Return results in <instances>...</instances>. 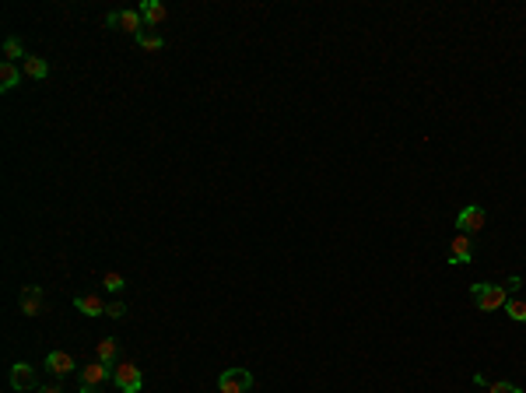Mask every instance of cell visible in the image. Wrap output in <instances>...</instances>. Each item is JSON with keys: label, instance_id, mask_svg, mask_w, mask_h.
<instances>
[{"label": "cell", "instance_id": "obj_19", "mask_svg": "<svg viewBox=\"0 0 526 393\" xmlns=\"http://www.w3.org/2000/svg\"><path fill=\"white\" fill-rule=\"evenodd\" d=\"M106 291H123V285H127V281H123V274H119V270H106Z\"/></svg>", "mask_w": 526, "mask_h": 393}, {"label": "cell", "instance_id": "obj_9", "mask_svg": "<svg viewBox=\"0 0 526 393\" xmlns=\"http://www.w3.org/2000/svg\"><path fill=\"white\" fill-rule=\"evenodd\" d=\"M11 386H14L18 393H28V390H36V386H39V376H36V369L28 366V361H18V366H11Z\"/></svg>", "mask_w": 526, "mask_h": 393}, {"label": "cell", "instance_id": "obj_8", "mask_svg": "<svg viewBox=\"0 0 526 393\" xmlns=\"http://www.w3.org/2000/svg\"><path fill=\"white\" fill-rule=\"evenodd\" d=\"M474 253H477V246H474V235H456L453 243H449V263L456 267V263H474Z\"/></svg>", "mask_w": 526, "mask_h": 393}, {"label": "cell", "instance_id": "obj_20", "mask_svg": "<svg viewBox=\"0 0 526 393\" xmlns=\"http://www.w3.org/2000/svg\"><path fill=\"white\" fill-rule=\"evenodd\" d=\"M488 393H523L516 383H505V379H494V383H488Z\"/></svg>", "mask_w": 526, "mask_h": 393}, {"label": "cell", "instance_id": "obj_7", "mask_svg": "<svg viewBox=\"0 0 526 393\" xmlns=\"http://www.w3.org/2000/svg\"><path fill=\"white\" fill-rule=\"evenodd\" d=\"M18 306H21V316H43V313H46L43 288H36V285H25V288L18 291Z\"/></svg>", "mask_w": 526, "mask_h": 393}, {"label": "cell", "instance_id": "obj_3", "mask_svg": "<svg viewBox=\"0 0 526 393\" xmlns=\"http://www.w3.org/2000/svg\"><path fill=\"white\" fill-rule=\"evenodd\" d=\"M112 383L119 386V393H141L144 386V376L134 361H116L112 366Z\"/></svg>", "mask_w": 526, "mask_h": 393}, {"label": "cell", "instance_id": "obj_1", "mask_svg": "<svg viewBox=\"0 0 526 393\" xmlns=\"http://www.w3.org/2000/svg\"><path fill=\"white\" fill-rule=\"evenodd\" d=\"M519 285H523L519 274L505 278L502 285H481L477 281V285H470V295H474L481 313H494V309H505V302L512 298V291H519Z\"/></svg>", "mask_w": 526, "mask_h": 393}, {"label": "cell", "instance_id": "obj_18", "mask_svg": "<svg viewBox=\"0 0 526 393\" xmlns=\"http://www.w3.org/2000/svg\"><path fill=\"white\" fill-rule=\"evenodd\" d=\"M505 313H509V320L526 323V302H523V298H509V302H505Z\"/></svg>", "mask_w": 526, "mask_h": 393}, {"label": "cell", "instance_id": "obj_14", "mask_svg": "<svg viewBox=\"0 0 526 393\" xmlns=\"http://www.w3.org/2000/svg\"><path fill=\"white\" fill-rule=\"evenodd\" d=\"M21 71L32 78V81H43V78H49V64L43 56H25V64H21Z\"/></svg>", "mask_w": 526, "mask_h": 393}, {"label": "cell", "instance_id": "obj_13", "mask_svg": "<svg viewBox=\"0 0 526 393\" xmlns=\"http://www.w3.org/2000/svg\"><path fill=\"white\" fill-rule=\"evenodd\" d=\"M21 84V71H18V64H0V92H14V88Z\"/></svg>", "mask_w": 526, "mask_h": 393}, {"label": "cell", "instance_id": "obj_16", "mask_svg": "<svg viewBox=\"0 0 526 393\" xmlns=\"http://www.w3.org/2000/svg\"><path fill=\"white\" fill-rule=\"evenodd\" d=\"M25 49H21V39H14V36H8L4 39V60H8V64H18V60H21V64H25Z\"/></svg>", "mask_w": 526, "mask_h": 393}, {"label": "cell", "instance_id": "obj_17", "mask_svg": "<svg viewBox=\"0 0 526 393\" xmlns=\"http://www.w3.org/2000/svg\"><path fill=\"white\" fill-rule=\"evenodd\" d=\"M137 46L147 49V53H158V49H165V36H158V32H144V36L137 39Z\"/></svg>", "mask_w": 526, "mask_h": 393}, {"label": "cell", "instance_id": "obj_12", "mask_svg": "<svg viewBox=\"0 0 526 393\" xmlns=\"http://www.w3.org/2000/svg\"><path fill=\"white\" fill-rule=\"evenodd\" d=\"M141 18H144V25H162L165 18H169V8L162 4V0H144L141 4Z\"/></svg>", "mask_w": 526, "mask_h": 393}, {"label": "cell", "instance_id": "obj_10", "mask_svg": "<svg viewBox=\"0 0 526 393\" xmlns=\"http://www.w3.org/2000/svg\"><path fill=\"white\" fill-rule=\"evenodd\" d=\"M46 369H49L53 376L64 379V376H71V372L77 369V361H74L67 351H49V355H46Z\"/></svg>", "mask_w": 526, "mask_h": 393}, {"label": "cell", "instance_id": "obj_11", "mask_svg": "<svg viewBox=\"0 0 526 393\" xmlns=\"http://www.w3.org/2000/svg\"><path fill=\"white\" fill-rule=\"evenodd\" d=\"M106 306H109V302H102L99 295H74V309L84 313V316H91V320L106 316Z\"/></svg>", "mask_w": 526, "mask_h": 393}, {"label": "cell", "instance_id": "obj_21", "mask_svg": "<svg viewBox=\"0 0 526 393\" xmlns=\"http://www.w3.org/2000/svg\"><path fill=\"white\" fill-rule=\"evenodd\" d=\"M106 316H109V320H123V316H127V302H119V298L109 302V306H106Z\"/></svg>", "mask_w": 526, "mask_h": 393}, {"label": "cell", "instance_id": "obj_6", "mask_svg": "<svg viewBox=\"0 0 526 393\" xmlns=\"http://www.w3.org/2000/svg\"><path fill=\"white\" fill-rule=\"evenodd\" d=\"M106 25L109 28H119V32H130L134 39L144 36V18H141V11H112L106 18Z\"/></svg>", "mask_w": 526, "mask_h": 393}, {"label": "cell", "instance_id": "obj_4", "mask_svg": "<svg viewBox=\"0 0 526 393\" xmlns=\"http://www.w3.org/2000/svg\"><path fill=\"white\" fill-rule=\"evenodd\" d=\"M484 225H488V211L481 207V204H467L456 215V228L463 232V235H477V232H484Z\"/></svg>", "mask_w": 526, "mask_h": 393}, {"label": "cell", "instance_id": "obj_15", "mask_svg": "<svg viewBox=\"0 0 526 393\" xmlns=\"http://www.w3.org/2000/svg\"><path fill=\"white\" fill-rule=\"evenodd\" d=\"M116 355H119V341L116 337H102L99 348H95V358L106 361V366H116Z\"/></svg>", "mask_w": 526, "mask_h": 393}, {"label": "cell", "instance_id": "obj_2", "mask_svg": "<svg viewBox=\"0 0 526 393\" xmlns=\"http://www.w3.org/2000/svg\"><path fill=\"white\" fill-rule=\"evenodd\" d=\"M77 379H81V393H106V383L112 379V366L95 358V361H88V366H81Z\"/></svg>", "mask_w": 526, "mask_h": 393}, {"label": "cell", "instance_id": "obj_22", "mask_svg": "<svg viewBox=\"0 0 526 393\" xmlns=\"http://www.w3.org/2000/svg\"><path fill=\"white\" fill-rule=\"evenodd\" d=\"M39 393H64V386H60V383H46V386H39Z\"/></svg>", "mask_w": 526, "mask_h": 393}, {"label": "cell", "instance_id": "obj_5", "mask_svg": "<svg viewBox=\"0 0 526 393\" xmlns=\"http://www.w3.org/2000/svg\"><path fill=\"white\" fill-rule=\"evenodd\" d=\"M253 390V372L246 369H225L218 376V393H250Z\"/></svg>", "mask_w": 526, "mask_h": 393}]
</instances>
